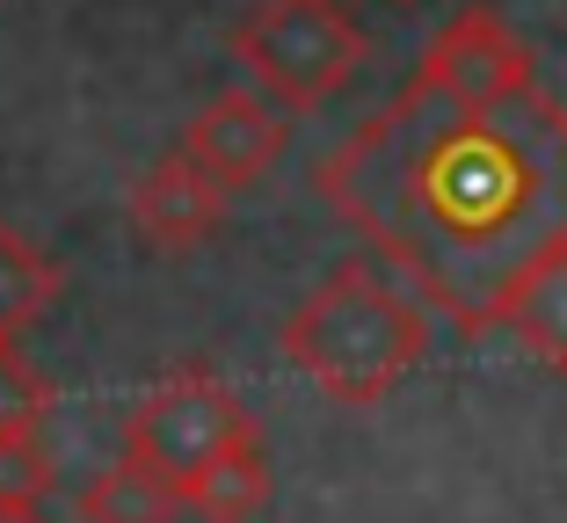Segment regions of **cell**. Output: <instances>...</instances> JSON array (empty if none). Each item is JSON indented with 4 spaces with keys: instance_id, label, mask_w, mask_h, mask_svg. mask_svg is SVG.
Returning <instances> with one entry per match:
<instances>
[{
    "instance_id": "6da1fadb",
    "label": "cell",
    "mask_w": 567,
    "mask_h": 523,
    "mask_svg": "<svg viewBox=\"0 0 567 523\" xmlns=\"http://www.w3.org/2000/svg\"><path fill=\"white\" fill-rule=\"evenodd\" d=\"M313 189L458 335H487L502 291L567 240V102L538 87L532 44L473 0L320 153Z\"/></svg>"
},
{
    "instance_id": "7a4b0ae2",
    "label": "cell",
    "mask_w": 567,
    "mask_h": 523,
    "mask_svg": "<svg viewBox=\"0 0 567 523\" xmlns=\"http://www.w3.org/2000/svg\"><path fill=\"white\" fill-rule=\"evenodd\" d=\"M277 342L291 372H306L328 400L379 407L430 356V321H422V299L385 262H342L328 284H313L291 305Z\"/></svg>"
},
{
    "instance_id": "3957f363",
    "label": "cell",
    "mask_w": 567,
    "mask_h": 523,
    "mask_svg": "<svg viewBox=\"0 0 567 523\" xmlns=\"http://www.w3.org/2000/svg\"><path fill=\"white\" fill-rule=\"evenodd\" d=\"M364 22L342 0H255L234 22V59L284 109H320L364 66Z\"/></svg>"
},
{
    "instance_id": "277c9868",
    "label": "cell",
    "mask_w": 567,
    "mask_h": 523,
    "mask_svg": "<svg viewBox=\"0 0 567 523\" xmlns=\"http://www.w3.org/2000/svg\"><path fill=\"white\" fill-rule=\"evenodd\" d=\"M255 415L226 378H212L204 364H183V372H167L153 393H138V407L124 415V451L138 466L167 480V488H183L197 473L204 458H218L234 437H248Z\"/></svg>"
},
{
    "instance_id": "5b68a950",
    "label": "cell",
    "mask_w": 567,
    "mask_h": 523,
    "mask_svg": "<svg viewBox=\"0 0 567 523\" xmlns=\"http://www.w3.org/2000/svg\"><path fill=\"white\" fill-rule=\"evenodd\" d=\"M291 124H284V102H269L262 87H226L183 124V160H197L226 197L248 182H262L269 160L284 153Z\"/></svg>"
},
{
    "instance_id": "8992f818",
    "label": "cell",
    "mask_w": 567,
    "mask_h": 523,
    "mask_svg": "<svg viewBox=\"0 0 567 523\" xmlns=\"http://www.w3.org/2000/svg\"><path fill=\"white\" fill-rule=\"evenodd\" d=\"M218 219H226V189H218L197 160H183V153L153 160L132 182V233L146 240L153 254H189Z\"/></svg>"
},
{
    "instance_id": "52a82bcc",
    "label": "cell",
    "mask_w": 567,
    "mask_h": 523,
    "mask_svg": "<svg viewBox=\"0 0 567 523\" xmlns=\"http://www.w3.org/2000/svg\"><path fill=\"white\" fill-rule=\"evenodd\" d=\"M495 327H502V335H517L524 356H538V364L567 372V240H560V248H546L517 284L502 291Z\"/></svg>"
},
{
    "instance_id": "ba28073f",
    "label": "cell",
    "mask_w": 567,
    "mask_h": 523,
    "mask_svg": "<svg viewBox=\"0 0 567 523\" xmlns=\"http://www.w3.org/2000/svg\"><path fill=\"white\" fill-rule=\"evenodd\" d=\"M183 509L189 516H204V523H255L262 516V502H269V458H262V437H234L218 458H204L197 473L183 480Z\"/></svg>"
},
{
    "instance_id": "9c48e42d",
    "label": "cell",
    "mask_w": 567,
    "mask_h": 523,
    "mask_svg": "<svg viewBox=\"0 0 567 523\" xmlns=\"http://www.w3.org/2000/svg\"><path fill=\"white\" fill-rule=\"evenodd\" d=\"M175 509H183V494L167 488L153 466H138L132 451H117L81 488V523H175Z\"/></svg>"
},
{
    "instance_id": "30bf717a",
    "label": "cell",
    "mask_w": 567,
    "mask_h": 523,
    "mask_svg": "<svg viewBox=\"0 0 567 523\" xmlns=\"http://www.w3.org/2000/svg\"><path fill=\"white\" fill-rule=\"evenodd\" d=\"M59 291H66V270L44 248H30L16 226H0V342H16L22 327L44 321Z\"/></svg>"
},
{
    "instance_id": "8fae6325",
    "label": "cell",
    "mask_w": 567,
    "mask_h": 523,
    "mask_svg": "<svg viewBox=\"0 0 567 523\" xmlns=\"http://www.w3.org/2000/svg\"><path fill=\"white\" fill-rule=\"evenodd\" d=\"M51 422V378L16 342H0V437H44Z\"/></svg>"
},
{
    "instance_id": "7c38bea8",
    "label": "cell",
    "mask_w": 567,
    "mask_h": 523,
    "mask_svg": "<svg viewBox=\"0 0 567 523\" xmlns=\"http://www.w3.org/2000/svg\"><path fill=\"white\" fill-rule=\"evenodd\" d=\"M51 488V458L37 437H0V509L8 502H37Z\"/></svg>"
},
{
    "instance_id": "4fadbf2b",
    "label": "cell",
    "mask_w": 567,
    "mask_h": 523,
    "mask_svg": "<svg viewBox=\"0 0 567 523\" xmlns=\"http://www.w3.org/2000/svg\"><path fill=\"white\" fill-rule=\"evenodd\" d=\"M0 523H51V516L37 502H8V509H0Z\"/></svg>"
}]
</instances>
